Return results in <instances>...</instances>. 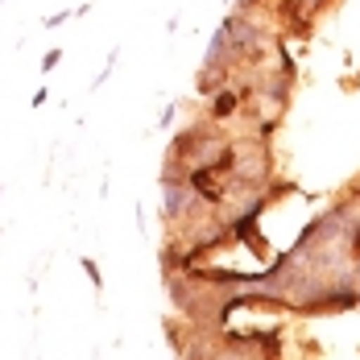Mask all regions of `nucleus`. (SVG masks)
<instances>
[{"label": "nucleus", "instance_id": "1", "mask_svg": "<svg viewBox=\"0 0 360 360\" xmlns=\"http://www.w3.org/2000/svg\"><path fill=\"white\" fill-rule=\"evenodd\" d=\"M166 216H182V207H186V195H182V186H166Z\"/></svg>", "mask_w": 360, "mask_h": 360}]
</instances>
